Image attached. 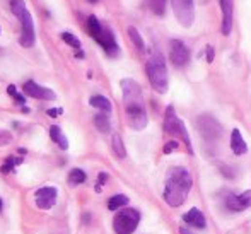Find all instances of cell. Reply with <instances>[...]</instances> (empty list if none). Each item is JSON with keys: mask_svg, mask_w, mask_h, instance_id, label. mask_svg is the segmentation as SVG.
Here are the masks:
<instances>
[{"mask_svg": "<svg viewBox=\"0 0 251 234\" xmlns=\"http://www.w3.org/2000/svg\"><path fill=\"white\" fill-rule=\"evenodd\" d=\"M22 162V159H18V158H9L7 159V162H5L4 166H2V173H9V171H12V168L14 166H18V164H21Z\"/></svg>", "mask_w": 251, "mask_h": 234, "instance_id": "cell-27", "label": "cell"}, {"mask_svg": "<svg viewBox=\"0 0 251 234\" xmlns=\"http://www.w3.org/2000/svg\"><path fill=\"white\" fill-rule=\"evenodd\" d=\"M169 60L176 67H185L190 62V50L179 39H171L169 41Z\"/></svg>", "mask_w": 251, "mask_h": 234, "instance_id": "cell-9", "label": "cell"}, {"mask_svg": "<svg viewBox=\"0 0 251 234\" xmlns=\"http://www.w3.org/2000/svg\"><path fill=\"white\" fill-rule=\"evenodd\" d=\"M192 185V175L185 168H173L167 175L166 188H164V200L167 205L181 207L186 202Z\"/></svg>", "mask_w": 251, "mask_h": 234, "instance_id": "cell-2", "label": "cell"}, {"mask_svg": "<svg viewBox=\"0 0 251 234\" xmlns=\"http://www.w3.org/2000/svg\"><path fill=\"white\" fill-rule=\"evenodd\" d=\"M94 125L101 133H108L111 130V123H109V118L106 116V113H99V115L94 116Z\"/></svg>", "mask_w": 251, "mask_h": 234, "instance_id": "cell-18", "label": "cell"}, {"mask_svg": "<svg viewBox=\"0 0 251 234\" xmlns=\"http://www.w3.org/2000/svg\"><path fill=\"white\" fill-rule=\"evenodd\" d=\"M164 132L169 133V135H176L183 140L188 154H193V147H192V140H190V135L186 132V126L181 120L178 118L175 111V106H167L166 108V115H164Z\"/></svg>", "mask_w": 251, "mask_h": 234, "instance_id": "cell-4", "label": "cell"}, {"mask_svg": "<svg viewBox=\"0 0 251 234\" xmlns=\"http://www.w3.org/2000/svg\"><path fill=\"white\" fill-rule=\"evenodd\" d=\"M183 220L188 222L192 227H197V229H203L205 227V217L200 212V209H192L183 216Z\"/></svg>", "mask_w": 251, "mask_h": 234, "instance_id": "cell-16", "label": "cell"}, {"mask_svg": "<svg viewBox=\"0 0 251 234\" xmlns=\"http://www.w3.org/2000/svg\"><path fill=\"white\" fill-rule=\"evenodd\" d=\"M226 205L231 212H243V210L250 209L251 207V190H248V192L241 193V195H237V197L236 195L227 197Z\"/></svg>", "mask_w": 251, "mask_h": 234, "instance_id": "cell-13", "label": "cell"}, {"mask_svg": "<svg viewBox=\"0 0 251 234\" xmlns=\"http://www.w3.org/2000/svg\"><path fill=\"white\" fill-rule=\"evenodd\" d=\"M128 36H130V39H132V43L135 45V48L139 50V52H145V43H143L140 33L137 31L133 26H130V28H128Z\"/></svg>", "mask_w": 251, "mask_h": 234, "instance_id": "cell-22", "label": "cell"}, {"mask_svg": "<svg viewBox=\"0 0 251 234\" xmlns=\"http://www.w3.org/2000/svg\"><path fill=\"white\" fill-rule=\"evenodd\" d=\"M96 41L105 48V52L108 53L109 56H116L120 52L118 45H116V39H115V35L111 33V29L108 28H103V33L96 38Z\"/></svg>", "mask_w": 251, "mask_h": 234, "instance_id": "cell-14", "label": "cell"}, {"mask_svg": "<svg viewBox=\"0 0 251 234\" xmlns=\"http://www.w3.org/2000/svg\"><path fill=\"white\" fill-rule=\"evenodd\" d=\"M200 4H207V2H209V0H198Z\"/></svg>", "mask_w": 251, "mask_h": 234, "instance_id": "cell-39", "label": "cell"}, {"mask_svg": "<svg viewBox=\"0 0 251 234\" xmlns=\"http://www.w3.org/2000/svg\"><path fill=\"white\" fill-rule=\"evenodd\" d=\"M166 4H167V0H149L150 11L156 16H164V12H166Z\"/></svg>", "mask_w": 251, "mask_h": 234, "instance_id": "cell-24", "label": "cell"}, {"mask_svg": "<svg viewBox=\"0 0 251 234\" xmlns=\"http://www.w3.org/2000/svg\"><path fill=\"white\" fill-rule=\"evenodd\" d=\"M89 2H98V0H89Z\"/></svg>", "mask_w": 251, "mask_h": 234, "instance_id": "cell-41", "label": "cell"}, {"mask_svg": "<svg viewBox=\"0 0 251 234\" xmlns=\"http://www.w3.org/2000/svg\"><path fill=\"white\" fill-rule=\"evenodd\" d=\"M220 12H222V24L220 33L224 36H229L233 31V19H234V0H219Z\"/></svg>", "mask_w": 251, "mask_h": 234, "instance_id": "cell-11", "label": "cell"}, {"mask_svg": "<svg viewBox=\"0 0 251 234\" xmlns=\"http://www.w3.org/2000/svg\"><path fill=\"white\" fill-rule=\"evenodd\" d=\"M98 181H99V185H105V183L108 181V175H106V173H99Z\"/></svg>", "mask_w": 251, "mask_h": 234, "instance_id": "cell-34", "label": "cell"}, {"mask_svg": "<svg viewBox=\"0 0 251 234\" xmlns=\"http://www.w3.org/2000/svg\"><path fill=\"white\" fill-rule=\"evenodd\" d=\"M16 103H18V105H26V99H24V96H21V94H18L16 96Z\"/></svg>", "mask_w": 251, "mask_h": 234, "instance_id": "cell-36", "label": "cell"}, {"mask_svg": "<svg viewBox=\"0 0 251 234\" xmlns=\"http://www.w3.org/2000/svg\"><path fill=\"white\" fill-rule=\"evenodd\" d=\"M147 77H149L150 86L154 88V91H157L159 94L167 92L169 82H167V69H166V58L161 52H154L150 55V58L147 60Z\"/></svg>", "mask_w": 251, "mask_h": 234, "instance_id": "cell-3", "label": "cell"}, {"mask_svg": "<svg viewBox=\"0 0 251 234\" xmlns=\"http://www.w3.org/2000/svg\"><path fill=\"white\" fill-rule=\"evenodd\" d=\"M88 31L94 39L103 33V26H101V22L98 21L96 16H89V18H88Z\"/></svg>", "mask_w": 251, "mask_h": 234, "instance_id": "cell-20", "label": "cell"}, {"mask_svg": "<svg viewBox=\"0 0 251 234\" xmlns=\"http://www.w3.org/2000/svg\"><path fill=\"white\" fill-rule=\"evenodd\" d=\"M56 197H58V190L55 186H43V188L36 190L35 198H36V207L41 210L52 209L56 203Z\"/></svg>", "mask_w": 251, "mask_h": 234, "instance_id": "cell-10", "label": "cell"}, {"mask_svg": "<svg viewBox=\"0 0 251 234\" xmlns=\"http://www.w3.org/2000/svg\"><path fill=\"white\" fill-rule=\"evenodd\" d=\"M176 149H179V142H176V140H171V142H167L166 145H164L162 152L164 154H171L173 150H176Z\"/></svg>", "mask_w": 251, "mask_h": 234, "instance_id": "cell-29", "label": "cell"}, {"mask_svg": "<svg viewBox=\"0 0 251 234\" xmlns=\"http://www.w3.org/2000/svg\"><path fill=\"white\" fill-rule=\"evenodd\" d=\"M62 39L67 43V45L72 46V48L80 50V39H79V38H75V36H73L72 33H62Z\"/></svg>", "mask_w": 251, "mask_h": 234, "instance_id": "cell-26", "label": "cell"}, {"mask_svg": "<svg viewBox=\"0 0 251 234\" xmlns=\"http://www.w3.org/2000/svg\"><path fill=\"white\" fill-rule=\"evenodd\" d=\"M179 234H193V233L188 229V227H181V229H179Z\"/></svg>", "mask_w": 251, "mask_h": 234, "instance_id": "cell-37", "label": "cell"}, {"mask_svg": "<svg viewBox=\"0 0 251 234\" xmlns=\"http://www.w3.org/2000/svg\"><path fill=\"white\" fill-rule=\"evenodd\" d=\"M207 62L209 63L214 62V48L212 46H207Z\"/></svg>", "mask_w": 251, "mask_h": 234, "instance_id": "cell-32", "label": "cell"}, {"mask_svg": "<svg viewBox=\"0 0 251 234\" xmlns=\"http://www.w3.org/2000/svg\"><path fill=\"white\" fill-rule=\"evenodd\" d=\"M22 91H24V94L31 96V98L35 99H43V101H52V99H55V92L52 91V89L48 88H43V86L36 84V82L33 81H28L24 86H22Z\"/></svg>", "mask_w": 251, "mask_h": 234, "instance_id": "cell-12", "label": "cell"}, {"mask_svg": "<svg viewBox=\"0 0 251 234\" xmlns=\"http://www.w3.org/2000/svg\"><path fill=\"white\" fill-rule=\"evenodd\" d=\"M89 105L92 106V108H98L101 109V111L105 113H109L111 111V103H109L108 98H105V96H91V99H89Z\"/></svg>", "mask_w": 251, "mask_h": 234, "instance_id": "cell-17", "label": "cell"}, {"mask_svg": "<svg viewBox=\"0 0 251 234\" xmlns=\"http://www.w3.org/2000/svg\"><path fill=\"white\" fill-rule=\"evenodd\" d=\"M7 92H9V96H12V98H16V96H18V91H16V86H9L7 88Z\"/></svg>", "mask_w": 251, "mask_h": 234, "instance_id": "cell-35", "label": "cell"}, {"mask_svg": "<svg viewBox=\"0 0 251 234\" xmlns=\"http://www.w3.org/2000/svg\"><path fill=\"white\" fill-rule=\"evenodd\" d=\"M220 173H222L226 178H234V171H233V168L231 166H220Z\"/></svg>", "mask_w": 251, "mask_h": 234, "instance_id": "cell-31", "label": "cell"}, {"mask_svg": "<svg viewBox=\"0 0 251 234\" xmlns=\"http://www.w3.org/2000/svg\"><path fill=\"white\" fill-rule=\"evenodd\" d=\"M86 180H88V175H86V173H84L82 169H79V168L72 169V171L69 173V183L72 186L82 185V183H86Z\"/></svg>", "mask_w": 251, "mask_h": 234, "instance_id": "cell-21", "label": "cell"}, {"mask_svg": "<svg viewBox=\"0 0 251 234\" xmlns=\"http://www.w3.org/2000/svg\"><path fill=\"white\" fill-rule=\"evenodd\" d=\"M50 137H52V140L53 142H56L58 144L60 140H62V130H60V126L58 125H53V126H50Z\"/></svg>", "mask_w": 251, "mask_h": 234, "instance_id": "cell-28", "label": "cell"}, {"mask_svg": "<svg viewBox=\"0 0 251 234\" xmlns=\"http://www.w3.org/2000/svg\"><path fill=\"white\" fill-rule=\"evenodd\" d=\"M123 92V103H125L126 111V122H128L130 128L133 130H143L147 126V113L145 106H143V96L142 88L133 79H123L120 82Z\"/></svg>", "mask_w": 251, "mask_h": 234, "instance_id": "cell-1", "label": "cell"}, {"mask_svg": "<svg viewBox=\"0 0 251 234\" xmlns=\"http://www.w3.org/2000/svg\"><path fill=\"white\" fill-rule=\"evenodd\" d=\"M19 21H21V26H22V33H21V38H19V43H21V46H24V48H31V46L35 45L36 35H35V22H33V18H31V14H29L28 9L22 12Z\"/></svg>", "mask_w": 251, "mask_h": 234, "instance_id": "cell-8", "label": "cell"}, {"mask_svg": "<svg viewBox=\"0 0 251 234\" xmlns=\"http://www.w3.org/2000/svg\"><path fill=\"white\" fill-rule=\"evenodd\" d=\"M125 205H128V197L122 195V193L113 195L111 198L108 200V209L109 210H118V209H122V207H125Z\"/></svg>", "mask_w": 251, "mask_h": 234, "instance_id": "cell-19", "label": "cell"}, {"mask_svg": "<svg viewBox=\"0 0 251 234\" xmlns=\"http://www.w3.org/2000/svg\"><path fill=\"white\" fill-rule=\"evenodd\" d=\"M231 149H233V152L236 154V156H243V154L248 152V145L237 128H234L233 132H231Z\"/></svg>", "mask_w": 251, "mask_h": 234, "instance_id": "cell-15", "label": "cell"}, {"mask_svg": "<svg viewBox=\"0 0 251 234\" xmlns=\"http://www.w3.org/2000/svg\"><path fill=\"white\" fill-rule=\"evenodd\" d=\"M173 12L183 28H192L195 21V4L193 0H171Z\"/></svg>", "mask_w": 251, "mask_h": 234, "instance_id": "cell-7", "label": "cell"}, {"mask_svg": "<svg viewBox=\"0 0 251 234\" xmlns=\"http://www.w3.org/2000/svg\"><path fill=\"white\" fill-rule=\"evenodd\" d=\"M111 147H113V150H115V154L118 156L120 159H123L126 156V149H125V145H123V140H122V137H120L118 133H115V135H113Z\"/></svg>", "mask_w": 251, "mask_h": 234, "instance_id": "cell-23", "label": "cell"}, {"mask_svg": "<svg viewBox=\"0 0 251 234\" xmlns=\"http://www.w3.org/2000/svg\"><path fill=\"white\" fill-rule=\"evenodd\" d=\"M140 222V212L137 209H122L113 219V229L116 234H132Z\"/></svg>", "mask_w": 251, "mask_h": 234, "instance_id": "cell-5", "label": "cell"}, {"mask_svg": "<svg viewBox=\"0 0 251 234\" xmlns=\"http://www.w3.org/2000/svg\"><path fill=\"white\" fill-rule=\"evenodd\" d=\"M2 207H4V202H2V198H0V210H2Z\"/></svg>", "mask_w": 251, "mask_h": 234, "instance_id": "cell-40", "label": "cell"}, {"mask_svg": "<svg viewBox=\"0 0 251 234\" xmlns=\"http://www.w3.org/2000/svg\"><path fill=\"white\" fill-rule=\"evenodd\" d=\"M62 111H63L62 108H58V109H48V111H46V115H48V116H53V118H55V116L62 115Z\"/></svg>", "mask_w": 251, "mask_h": 234, "instance_id": "cell-33", "label": "cell"}, {"mask_svg": "<svg viewBox=\"0 0 251 234\" xmlns=\"http://www.w3.org/2000/svg\"><path fill=\"white\" fill-rule=\"evenodd\" d=\"M197 128H198L200 135L205 140H217L222 137V125L219 123V120L214 118L209 113H203L197 118Z\"/></svg>", "mask_w": 251, "mask_h": 234, "instance_id": "cell-6", "label": "cell"}, {"mask_svg": "<svg viewBox=\"0 0 251 234\" xmlns=\"http://www.w3.org/2000/svg\"><path fill=\"white\" fill-rule=\"evenodd\" d=\"M12 140V135L5 130H0V145H7L9 142Z\"/></svg>", "mask_w": 251, "mask_h": 234, "instance_id": "cell-30", "label": "cell"}, {"mask_svg": "<svg viewBox=\"0 0 251 234\" xmlns=\"http://www.w3.org/2000/svg\"><path fill=\"white\" fill-rule=\"evenodd\" d=\"M75 56H77V58H84V53H82V52H77Z\"/></svg>", "mask_w": 251, "mask_h": 234, "instance_id": "cell-38", "label": "cell"}, {"mask_svg": "<svg viewBox=\"0 0 251 234\" xmlns=\"http://www.w3.org/2000/svg\"><path fill=\"white\" fill-rule=\"evenodd\" d=\"M11 11L14 16H18V18H21L22 12L26 11V4L24 0H11Z\"/></svg>", "mask_w": 251, "mask_h": 234, "instance_id": "cell-25", "label": "cell"}]
</instances>
